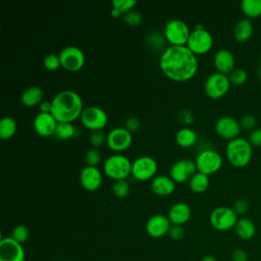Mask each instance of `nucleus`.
I'll list each match as a JSON object with an SVG mask.
<instances>
[{"mask_svg":"<svg viewBox=\"0 0 261 261\" xmlns=\"http://www.w3.org/2000/svg\"><path fill=\"white\" fill-rule=\"evenodd\" d=\"M102 172L97 166L86 165L82 168L80 173V181L84 189L87 191H96L102 184Z\"/></svg>","mask_w":261,"mask_h":261,"instance_id":"17","label":"nucleus"},{"mask_svg":"<svg viewBox=\"0 0 261 261\" xmlns=\"http://www.w3.org/2000/svg\"><path fill=\"white\" fill-rule=\"evenodd\" d=\"M253 35V24L249 18H241L233 28V37L240 42H247Z\"/></svg>","mask_w":261,"mask_h":261,"instance_id":"25","label":"nucleus"},{"mask_svg":"<svg viewBox=\"0 0 261 261\" xmlns=\"http://www.w3.org/2000/svg\"><path fill=\"white\" fill-rule=\"evenodd\" d=\"M197 171L194 160L189 158L178 159L172 163L169 169V175L175 182H185Z\"/></svg>","mask_w":261,"mask_h":261,"instance_id":"15","label":"nucleus"},{"mask_svg":"<svg viewBox=\"0 0 261 261\" xmlns=\"http://www.w3.org/2000/svg\"><path fill=\"white\" fill-rule=\"evenodd\" d=\"M228 75L218 71L212 72L208 75L204 84V91L206 95L212 99H218L224 96L230 87Z\"/></svg>","mask_w":261,"mask_h":261,"instance_id":"11","label":"nucleus"},{"mask_svg":"<svg viewBox=\"0 0 261 261\" xmlns=\"http://www.w3.org/2000/svg\"><path fill=\"white\" fill-rule=\"evenodd\" d=\"M29 236H30V231L28 227L23 224H18L15 227H13L12 233H11V238L16 242H18L19 244L27 242V240L29 239Z\"/></svg>","mask_w":261,"mask_h":261,"instance_id":"33","label":"nucleus"},{"mask_svg":"<svg viewBox=\"0 0 261 261\" xmlns=\"http://www.w3.org/2000/svg\"><path fill=\"white\" fill-rule=\"evenodd\" d=\"M241 9L249 19L259 17L261 15V0H243Z\"/></svg>","mask_w":261,"mask_h":261,"instance_id":"29","label":"nucleus"},{"mask_svg":"<svg viewBox=\"0 0 261 261\" xmlns=\"http://www.w3.org/2000/svg\"><path fill=\"white\" fill-rule=\"evenodd\" d=\"M201 261H217V260H216L215 257L212 256V255H206V256H204V257L202 258Z\"/></svg>","mask_w":261,"mask_h":261,"instance_id":"47","label":"nucleus"},{"mask_svg":"<svg viewBox=\"0 0 261 261\" xmlns=\"http://www.w3.org/2000/svg\"><path fill=\"white\" fill-rule=\"evenodd\" d=\"M195 163L198 171L209 175L217 172L221 168L222 157L213 149H205L198 153Z\"/></svg>","mask_w":261,"mask_h":261,"instance_id":"7","label":"nucleus"},{"mask_svg":"<svg viewBox=\"0 0 261 261\" xmlns=\"http://www.w3.org/2000/svg\"><path fill=\"white\" fill-rule=\"evenodd\" d=\"M198 140V135L196 130L189 126H184L175 133V142L177 145L184 148L193 146Z\"/></svg>","mask_w":261,"mask_h":261,"instance_id":"26","label":"nucleus"},{"mask_svg":"<svg viewBox=\"0 0 261 261\" xmlns=\"http://www.w3.org/2000/svg\"><path fill=\"white\" fill-rule=\"evenodd\" d=\"M171 222L167 215L155 214L151 216L146 223V231L152 238H161L168 233Z\"/></svg>","mask_w":261,"mask_h":261,"instance_id":"18","label":"nucleus"},{"mask_svg":"<svg viewBox=\"0 0 261 261\" xmlns=\"http://www.w3.org/2000/svg\"><path fill=\"white\" fill-rule=\"evenodd\" d=\"M106 136L103 130H93L89 136V141L93 148H97L102 146L106 142Z\"/></svg>","mask_w":261,"mask_h":261,"instance_id":"39","label":"nucleus"},{"mask_svg":"<svg viewBox=\"0 0 261 261\" xmlns=\"http://www.w3.org/2000/svg\"><path fill=\"white\" fill-rule=\"evenodd\" d=\"M51 105V113L58 122H72L84 109L82 97L70 89L59 91L52 98Z\"/></svg>","mask_w":261,"mask_h":261,"instance_id":"2","label":"nucleus"},{"mask_svg":"<svg viewBox=\"0 0 261 261\" xmlns=\"http://www.w3.org/2000/svg\"><path fill=\"white\" fill-rule=\"evenodd\" d=\"M25 253L22 245L11 237L0 240V261H24Z\"/></svg>","mask_w":261,"mask_h":261,"instance_id":"14","label":"nucleus"},{"mask_svg":"<svg viewBox=\"0 0 261 261\" xmlns=\"http://www.w3.org/2000/svg\"><path fill=\"white\" fill-rule=\"evenodd\" d=\"M214 66L218 72L228 75L236 68V60L233 54L225 48L219 49L213 56Z\"/></svg>","mask_w":261,"mask_h":261,"instance_id":"20","label":"nucleus"},{"mask_svg":"<svg viewBox=\"0 0 261 261\" xmlns=\"http://www.w3.org/2000/svg\"><path fill=\"white\" fill-rule=\"evenodd\" d=\"M213 45V37L209 31L203 28L200 23L195 27L190 34L187 42L188 48L194 54H204L208 52Z\"/></svg>","mask_w":261,"mask_h":261,"instance_id":"6","label":"nucleus"},{"mask_svg":"<svg viewBox=\"0 0 261 261\" xmlns=\"http://www.w3.org/2000/svg\"><path fill=\"white\" fill-rule=\"evenodd\" d=\"M122 18L128 25H132V27L139 25L143 20V16H142L141 12L136 9H132V10L123 13Z\"/></svg>","mask_w":261,"mask_h":261,"instance_id":"35","label":"nucleus"},{"mask_svg":"<svg viewBox=\"0 0 261 261\" xmlns=\"http://www.w3.org/2000/svg\"><path fill=\"white\" fill-rule=\"evenodd\" d=\"M20 100L22 104L29 107L40 105L44 100V90L39 86H31L21 93Z\"/></svg>","mask_w":261,"mask_h":261,"instance_id":"23","label":"nucleus"},{"mask_svg":"<svg viewBox=\"0 0 261 261\" xmlns=\"http://www.w3.org/2000/svg\"><path fill=\"white\" fill-rule=\"evenodd\" d=\"M192 215V210L190 206L185 202L174 203L168 210L167 217L171 224L182 225L189 221Z\"/></svg>","mask_w":261,"mask_h":261,"instance_id":"21","label":"nucleus"},{"mask_svg":"<svg viewBox=\"0 0 261 261\" xmlns=\"http://www.w3.org/2000/svg\"><path fill=\"white\" fill-rule=\"evenodd\" d=\"M231 261H248V254L243 249H236L231 253Z\"/></svg>","mask_w":261,"mask_h":261,"instance_id":"45","label":"nucleus"},{"mask_svg":"<svg viewBox=\"0 0 261 261\" xmlns=\"http://www.w3.org/2000/svg\"><path fill=\"white\" fill-rule=\"evenodd\" d=\"M136 4H137L136 0H112L111 1L112 8L116 9L122 14L134 9Z\"/></svg>","mask_w":261,"mask_h":261,"instance_id":"34","label":"nucleus"},{"mask_svg":"<svg viewBox=\"0 0 261 261\" xmlns=\"http://www.w3.org/2000/svg\"><path fill=\"white\" fill-rule=\"evenodd\" d=\"M239 122H240L241 128L246 129V130L252 132L257 126V118L253 114H246V115L242 116V118L240 119Z\"/></svg>","mask_w":261,"mask_h":261,"instance_id":"40","label":"nucleus"},{"mask_svg":"<svg viewBox=\"0 0 261 261\" xmlns=\"http://www.w3.org/2000/svg\"><path fill=\"white\" fill-rule=\"evenodd\" d=\"M51 101L43 100L39 105L40 112H51Z\"/></svg>","mask_w":261,"mask_h":261,"instance_id":"46","label":"nucleus"},{"mask_svg":"<svg viewBox=\"0 0 261 261\" xmlns=\"http://www.w3.org/2000/svg\"><path fill=\"white\" fill-rule=\"evenodd\" d=\"M175 181L166 174H157L151 179V190L158 196H168L173 193Z\"/></svg>","mask_w":261,"mask_h":261,"instance_id":"22","label":"nucleus"},{"mask_svg":"<svg viewBox=\"0 0 261 261\" xmlns=\"http://www.w3.org/2000/svg\"><path fill=\"white\" fill-rule=\"evenodd\" d=\"M80 118L82 123L93 132L102 129L107 124L108 115L102 107L97 105H89L84 107Z\"/></svg>","mask_w":261,"mask_h":261,"instance_id":"8","label":"nucleus"},{"mask_svg":"<svg viewBox=\"0 0 261 261\" xmlns=\"http://www.w3.org/2000/svg\"><path fill=\"white\" fill-rule=\"evenodd\" d=\"M228 79L230 84L236 85V86H241L244 85L247 80H248V73L244 68L241 67H236L229 74Z\"/></svg>","mask_w":261,"mask_h":261,"instance_id":"32","label":"nucleus"},{"mask_svg":"<svg viewBox=\"0 0 261 261\" xmlns=\"http://www.w3.org/2000/svg\"><path fill=\"white\" fill-rule=\"evenodd\" d=\"M191 32L186 21L179 18H171L164 24L163 36L170 45L180 46L187 45Z\"/></svg>","mask_w":261,"mask_h":261,"instance_id":"5","label":"nucleus"},{"mask_svg":"<svg viewBox=\"0 0 261 261\" xmlns=\"http://www.w3.org/2000/svg\"><path fill=\"white\" fill-rule=\"evenodd\" d=\"M17 124L13 117L3 116L0 119V138L3 140L10 139L16 133Z\"/></svg>","mask_w":261,"mask_h":261,"instance_id":"28","label":"nucleus"},{"mask_svg":"<svg viewBox=\"0 0 261 261\" xmlns=\"http://www.w3.org/2000/svg\"><path fill=\"white\" fill-rule=\"evenodd\" d=\"M141 125V122H140V119L136 116H129L126 118L125 120V123H124V127L126 129H128L130 133L133 132H136L139 129Z\"/></svg>","mask_w":261,"mask_h":261,"instance_id":"44","label":"nucleus"},{"mask_svg":"<svg viewBox=\"0 0 261 261\" xmlns=\"http://www.w3.org/2000/svg\"><path fill=\"white\" fill-rule=\"evenodd\" d=\"M57 122L51 112H39L36 114L33 124L35 130L40 136L48 137L54 135Z\"/></svg>","mask_w":261,"mask_h":261,"instance_id":"19","label":"nucleus"},{"mask_svg":"<svg viewBox=\"0 0 261 261\" xmlns=\"http://www.w3.org/2000/svg\"><path fill=\"white\" fill-rule=\"evenodd\" d=\"M162 72L172 81L185 82L192 79L198 70V59L187 45L166 47L159 58Z\"/></svg>","mask_w":261,"mask_h":261,"instance_id":"1","label":"nucleus"},{"mask_svg":"<svg viewBox=\"0 0 261 261\" xmlns=\"http://www.w3.org/2000/svg\"><path fill=\"white\" fill-rule=\"evenodd\" d=\"M103 170L106 175L115 180L125 179L132 173V161L125 155L115 153L105 159Z\"/></svg>","mask_w":261,"mask_h":261,"instance_id":"4","label":"nucleus"},{"mask_svg":"<svg viewBox=\"0 0 261 261\" xmlns=\"http://www.w3.org/2000/svg\"><path fill=\"white\" fill-rule=\"evenodd\" d=\"M61 66L69 71H76L81 69L85 64V54L83 50L76 46L68 45L63 47L59 54Z\"/></svg>","mask_w":261,"mask_h":261,"instance_id":"12","label":"nucleus"},{"mask_svg":"<svg viewBox=\"0 0 261 261\" xmlns=\"http://www.w3.org/2000/svg\"><path fill=\"white\" fill-rule=\"evenodd\" d=\"M241 129L240 122L231 116H222L215 122V130L217 135L227 141L238 138Z\"/></svg>","mask_w":261,"mask_h":261,"instance_id":"16","label":"nucleus"},{"mask_svg":"<svg viewBox=\"0 0 261 261\" xmlns=\"http://www.w3.org/2000/svg\"><path fill=\"white\" fill-rule=\"evenodd\" d=\"M120 14H121V13H120L119 11H117L116 9H114V8H112V9H111V15H112V16H114V17H118Z\"/></svg>","mask_w":261,"mask_h":261,"instance_id":"48","label":"nucleus"},{"mask_svg":"<svg viewBox=\"0 0 261 261\" xmlns=\"http://www.w3.org/2000/svg\"><path fill=\"white\" fill-rule=\"evenodd\" d=\"M259 76L261 77V60H260V64H259Z\"/></svg>","mask_w":261,"mask_h":261,"instance_id":"49","label":"nucleus"},{"mask_svg":"<svg viewBox=\"0 0 261 261\" xmlns=\"http://www.w3.org/2000/svg\"><path fill=\"white\" fill-rule=\"evenodd\" d=\"M189 186L193 192L203 193L209 187V175L197 170L189 179Z\"/></svg>","mask_w":261,"mask_h":261,"instance_id":"27","label":"nucleus"},{"mask_svg":"<svg viewBox=\"0 0 261 261\" xmlns=\"http://www.w3.org/2000/svg\"><path fill=\"white\" fill-rule=\"evenodd\" d=\"M252 148L253 147L248 139L238 137L233 140L228 141L225 148L226 158L229 163L234 167H245L251 161L253 153Z\"/></svg>","mask_w":261,"mask_h":261,"instance_id":"3","label":"nucleus"},{"mask_svg":"<svg viewBox=\"0 0 261 261\" xmlns=\"http://www.w3.org/2000/svg\"><path fill=\"white\" fill-rule=\"evenodd\" d=\"M238 215L232 208L227 206H219L215 208L209 217L211 225L220 231L229 230L236 226Z\"/></svg>","mask_w":261,"mask_h":261,"instance_id":"9","label":"nucleus"},{"mask_svg":"<svg viewBox=\"0 0 261 261\" xmlns=\"http://www.w3.org/2000/svg\"><path fill=\"white\" fill-rule=\"evenodd\" d=\"M158 163L152 156L142 155L132 161V175L139 180L152 179L157 172Z\"/></svg>","mask_w":261,"mask_h":261,"instance_id":"10","label":"nucleus"},{"mask_svg":"<svg viewBox=\"0 0 261 261\" xmlns=\"http://www.w3.org/2000/svg\"><path fill=\"white\" fill-rule=\"evenodd\" d=\"M234 230H236L237 236L240 239H242L244 241H249L255 236L256 226L250 218L241 217L238 219V221L236 223Z\"/></svg>","mask_w":261,"mask_h":261,"instance_id":"24","label":"nucleus"},{"mask_svg":"<svg viewBox=\"0 0 261 261\" xmlns=\"http://www.w3.org/2000/svg\"><path fill=\"white\" fill-rule=\"evenodd\" d=\"M43 63H44V66H45L47 69H49V70H55V69H57L59 66H61L59 56H58L57 54H55V53H49V54H47V55L44 57Z\"/></svg>","mask_w":261,"mask_h":261,"instance_id":"38","label":"nucleus"},{"mask_svg":"<svg viewBox=\"0 0 261 261\" xmlns=\"http://www.w3.org/2000/svg\"><path fill=\"white\" fill-rule=\"evenodd\" d=\"M249 208H250V205H249V202L245 199H239L237 200L234 203H233V206H232V209L233 211L236 212V214L239 216V215H244L246 214L248 211H249Z\"/></svg>","mask_w":261,"mask_h":261,"instance_id":"41","label":"nucleus"},{"mask_svg":"<svg viewBox=\"0 0 261 261\" xmlns=\"http://www.w3.org/2000/svg\"><path fill=\"white\" fill-rule=\"evenodd\" d=\"M164 41H166L164 36L158 32H152L147 37L148 44L155 49H161L162 46H164Z\"/></svg>","mask_w":261,"mask_h":261,"instance_id":"37","label":"nucleus"},{"mask_svg":"<svg viewBox=\"0 0 261 261\" xmlns=\"http://www.w3.org/2000/svg\"><path fill=\"white\" fill-rule=\"evenodd\" d=\"M76 133V127L71 122H57L54 136L59 140H67L73 137Z\"/></svg>","mask_w":261,"mask_h":261,"instance_id":"30","label":"nucleus"},{"mask_svg":"<svg viewBox=\"0 0 261 261\" xmlns=\"http://www.w3.org/2000/svg\"><path fill=\"white\" fill-rule=\"evenodd\" d=\"M168 236L174 241H179L185 236V229L181 225L171 224V226L169 228V231H168Z\"/></svg>","mask_w":261,"mask_h":261,"instance_id":"42","label":"nucleus"},{"mask_svg":"<svg viewBox=\"0 0 261 261\" xmlns=\"http://www.w3.org/2000/svg\"><path fill=\"white\" fill-rule=\"evenodd\" d=\"M130 186L126 179H117L112 185V192L118 198H124L128 195Z\"/></svg>","mask_w":261,"mask_h":261,"instance_id":"31","label":"nucleus"},{"mask_svg":"<svg viewBox=\"0 0 261 261\" xmlns=\"http://www.w3.org/2000/svg\"><path fill=\"white\" fill-rule=\"evenodd\" d=\"M85 161L87 165L97 166L101 161V154L97 148H90L85 153Z\"/></svg>","mask_w":261,"mask_h":261,"instance_id":"36","label":"nucleus"},{"mask_svg":"<svg viewBox=\"0 0 261 261\" xmlns=\"http://www.w3.org/2000/svg\"><path fill=\"white\" fill-rule=\"evenodd\" d=\"M132 142L133 135L124 126L114 127L109 130L106 136L107 146L115 152H121L126 150L132 145Z\"/></svg>","mask_w":261,"mask_h":261,"instance_id":"13","label":"nucleus"},{"mask_svg":"<svg viewBox=\"0 0 261 261\" xmlns=\"http://www.w3.org/2000/svg\"><path fill=\"white\" fill-rule=\"evenodd\" d=\"M248 141L252 147H261V127H256L253 129L248 137Z\"/></svg>","mask_w":261,"mask_h":261,"instance_id":"43","label":"nucleus"}]
</instances>
